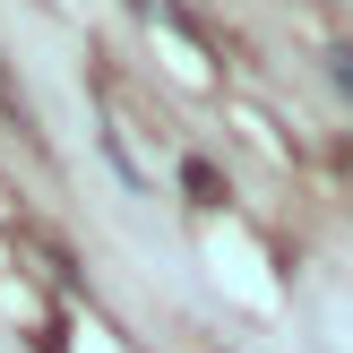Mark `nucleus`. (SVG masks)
<instances>
[{
	"label": "nucleus",
	"mask_w": 353,
	"mask_h": 353,
	"mask_svg": "<svg viewBox=\"0 0 353 353\" xmlns=\"http://www.w3.org/2000/svg\"><path fill=\"white\" fill-rule=\"evenodd\" d=\"M181 190H190L199 207H224V172H216V164H181Z\"/></svg>",
	"instance_id": "nucleus-1"
},
{
	"label": "nucleus",
	"mask_w": 353,
	"mask_h": 353,
	"mask_svg": "<svg viewBox=\"0 0 353 353\" xmlns=\"http://www.w3.org/2000/svg\"><path fill=\"white\" fill-rule=\"evenodd\" d=\"M327 86L353 103V43H327Z\"/></svg>",
	"instance_id": "nucleus-2"
}]
</instances>
